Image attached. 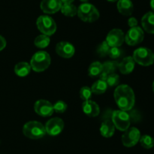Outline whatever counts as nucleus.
<instances>
[{
  "label": "nucleus",
  "instance_id": "nucleus-1",
  "mask_svg": "<svg viewBox=\"0 0 154 154\" xmlns=\"http://www.w3.org/2000/svg\"><path fill=\"white\" fill-rule=\"evenodd\" d=\"M114 97L116 104L121 110L129 111L135 105V93L132 88L127 85H120L117 86L114 90Z\"/></svg>",
  "mask_w": 154,
  "mask_h": 154
},
{
  "label": "nucleus",
  "instance_id": "nucleus-2",
  "mask_svg": "<svg viewBox=\"0 0 154 154\" xmlns=\"http://www.w3.org/2000/svg\"><path fill=\"white\" fill-rule=\"evenodd\" d=\"M51 56L45 51H40L35 53L30 60V66L34 71L41 72L48 69L51 65Z\"/></svg>",
  "mask_w": 154,
  "mask_h": 154
},
{
  "label": "nucleus",
  "instance_id": "nucleus-3",
  "mask_svg": "<svg viewBox=\"0 0 154 154\" xmlns=\"http://www.w3.org/2000/svg\"><path fill=\"white\" fill-rule=\"evenodd\" d=\"M23 133L26 137L33 140L42 138L47 134L45 125L38 121L26 122L23 128Z\"/></svg>",
  "mask_w": 154,
  "mask_h": 154
},
{
  "label": "nucleus",
  "instance_id": "nucleus-4",
  "mask_svg": "<svg viewBox=\"0 0 154 154\" xmlns=\"http://www.w3.org/2000/svg\"><path fill=\"white\" fill-rule=\"evenodd\" d=\"M78 18L81 21L87 23H93L99 18V11L93 5L84 2L78 8L77 12Z\"/></svg>",
  "mask_w": 154,
  "mask_h": 154
},
{
  "label": "nucleus",
  "instance_id": "nucleus-5",
  "mask_svg": "<svg viewBox=\"0 0 154 154\" xmlns=\"http://www.w3.org/2000/svg\"><path fill=\"white\" fill-rule=\"evenodd\" d=\"M134 60L141 66H149L154 63V54L153 51L145 47H141L135 49L133 52Z\"/></svg>",
  "mask_w": 154,
  "mask_h": 154
},
{
  "label": "nucleus",
  "instance_id": "nucleus-6",
  "mask_svg": "<svg viewBox=\"0 0 154 154\" xmlns=\"http://www.w3.org/2000/svg\"><path fill=\"white\" fill-rule=\"evenodd\" d=\"M111 121L116 128L125 131L129 128L131 123L130 115L124 110H114L111 115Z\"/></svg>",
  "mask_w": 154,
  "mask_h": 154
},
{
  "label": "nucleus",
  "instance_id": "nucleus-7",
  "mask_svg": "<svg viewBox=\"0 0 154 154\" xmlns=\"http://www.w3.org/2000/svg\"><path fill=\"white\" fill-rule=\"evenodd\" d=\"M36 24L39 31L46 36H52L57 30V24L55 21L48 15L39 16L36 21Z\"/></svg>",
  "mask_w": 154,
  "mask_h": 154
},
{
  "label": "nucleus",
  "instance_id": "nucleus-8",
  "mask_svg": "<svg viewBox=\"0 0 154 154\" xmlns=\"http://www.w3.org/2000/svg\"><path fill=\"white\" fill-rule=\"evenodd\" d=\"M141 137V132L135 127H131L124 131L122 136V143L126 147H132L137 144Z\"/></svg>",
  "mask_w": 154,
  "mask_h": 154
},
{
  "label": "nucleus",
  "instance_id": "nucleus-9",
  "mask_svg": "<svg viewBox=\"0 0 154 154\" xmlns=\"http://www.w3.org/2000/svg\"><path fill=\"white\" fill-rule=\"evenodd\" d=\"M144 38V33L140 27H132L125 35V42L129 45L135 46L141 43Z\"/></svg>",
  "mask_w": 154,
  "mask_h": 154
},
{
  "label": "nucleus",
  "instance_id": "nucleus-10",
  "mask_svg": "<svg viewBox=\"0 0 154 154\" xmlns=\"http://www.w3.org/2000/svg\"><path fill=\"white\" fill-rule=\"evenodd\" d=\"M47 134L51 136H57L63 131L64 128V122L58 117L49 119L45 125Z\"/></svg>",
  "mask_w": 154,
  "mask_h": 154
},
{
  "label": "nucleus",
  "instance_id": "nucleus-11",
  "mask_svg": "<svg viewBox=\"0 0 154 154\" xmlns=\"http://www.w3.org/2000/svg\"><path fill=\"white\" fill-rule=\"evenodd\" d=\"M34 110L38 115L43 117H48L54 113V106L47 100H38L34 105Z\"/></svg>",
  "mask_w": 154,
  "mask_h": 154
},
{
  "label": "nucleus",
  "instance_id": "nucleus-12",
  "mask_svg": "<svg viewBox=\"0 0 154 154\" xmlns=\"http://www.w3.org/2000/svg\"><path fill=\"white\" fill-rule=\"evenodd\" d=\"M107 43L110 47H120L125 41L124 33L120 29H113L106 36Z\"/></svg>",
  "mask_w": 154,
  "mask_h": 154
},
{
  "label": "nucleus",
  "instance_id": "nucleus-13",
  "mask_svg": "<svg viewBox=\"0 0 154 154\" xmlns=\"http://www.w3.org/2000/svg\"><path fill=\"white\" fill-rule=\"evenodd\" d=\"M56 52L63 58H70L75 54V48L70 42L67 41H62L57 44Z\"/></svg>",
  "mask_w": 154,
  "mask_h": 154
},
{
  "label": "nucleus",
  "instance_id": "nucleus-14",
  "mask_svg": "<svg viewBox=\"0 0 154 154\" xmlns=\"http://www.w3.org/2000/svg\"><path fill=\"white\" fill-rule=\"evenodd\" d=\"M63 3L60 0H42L40 8L45 14H51L58 12L61 8Z\"/></svg>",
  "mask_w": 154,
  "mask_h": 154
},
{
  "label": "nucleus",
  "instance_id": "nucleus-15",
  "mask_svg": "<svg viewBox=\"0 0 154 154\" xmlns=\"http://www.w3.org/2000/svg\"><path fill=\"white\" fill-rule=\"evenodd\" d=\"M82 110L84 113L90 117L97 116L100 113L99 105L95 101H91V100H87L83 102Z\"/></svg>",
  "mask_w": 154,
  "mask_h": 154
},
{
  "label": "nucleus",
  "instance_id": "nucleus-16",
  "mask_svg": "<svg viewBox=\"0 0 154 154\" xmlns=\"http://www.w3.org/2000/svg\"><path fill=\"white\" fill-rule=\"evenodd\" d=\"M135 62L134 60L133 57H130V56L126 57L125 58H123L122 60V61L120 63H119V70L120 71L121 73L127 75V74L131 73L134 70V69H135Z\"/></svg>",
  "mask_w": 154,
  "mask_h": 154
},
{
  "label": "nucleus",
  "instance_id": "nucleus-17",
  "mask_svg": "<svg viewBox=\"0 0 154 154\" xmlns=\"http://www.w3.org/2000/svg\"><path fill=\"white\" fill-rule=\"evenodd\" d=\"M141 25L147 33L154 34V11L147 12L142 17Z\"/></svg>",
  "mask_w": 154,
  "mask_h": 154
},
{
  "label": "nucleus",
  "instance_id": "nucleus-18",
  "mask_svg": "<svg viewBox=\"0 0 154 154\" xmlns=\"http://www.w3.org/2000/svg\"><path fill=\"white\" fill-rule=\"evenodd\" d=\"M117 8L118 11L124 16H130L134 10L133 3L131 0H118Z\"/></svg>",
  "mask_w": 154,
  "mask_h": 154
},
{
  "label": "nucleus",
  "instance_id": "nucleus-19",
  "mask_svg": "<svg viewBox=\"0 0 154 154\" xmlns=\"http://www.w3.org/2000/svg\"><path fill=\"white\" fill-rule=\"evenodd\" d=\"M115 131V126L112 121L110 119H105L102 122L100 127V133L103 137H111L114 135Z\"/></svg>",
  "mask_w": 154,
  "mask_h": 154
},
{
  "label": "nucleus",
  "instance_id": "nucleus-20",
  "mask_svg": "<svg viewBox=\"0 0 154 154\" xmlns=\"http://www.w3.org/2000/svg\"><path fill=\"white\" fill-rule=\"evenodd\" d=\"M32 68L29 63L26 62H20L14 66V72L20 77H25L29 75Z\"/></svg>",
  "mask_w": 154,
  "mask_h": 154
},
{
  "label": "nucleus",
  "instance_id": "nucleus-21",
  "mask_svg": "<svg viewBox=\"0 0 154 154\" xmlns=\"http://www.w3.org/2000/svg\"><path fill=\"white\" fill-rule=\"evenodd\" d=\"M103 71L102 63L99 61L93 62L88 68V75L92 78H97Z\"/></svg>",
  "mask_w": 154,
  "mask_h": 154
},
{
  "label": "nucleus",
  "instance_id": "nucleus-22",
  "mask_svg": "<svg viewBox=\"0 0 154 154\" xmlns=\"http://www.w3.org/2000/svg\"><path fill=\"white\" fill-rule=\"evenodd\" d=\"M108 88V85L105 81L99 79L96 82H95L91 87L92 92L96 95H101L106 91Z\"/></svg>",
  "mask_w": 154,
  "mask_h": 154
},
{
  "label": "nucleus",
  "instance_id": "nucleus-23",
  "mask_svg": "<svg viewBox=\"0 0 154 154\" xmlns=\"http://www.w3.org/2000/svg\"><path fill=\"white\" fill-rule=\"evenodd\" d=\"M60 11L66 17H74L77 14L78 8L75 5L72 3L70 4H63L61 6Z\"/></svg>",
  "mask_w": 154,
  "mask_h": 154
},
{
  "label": "nucleus",
  "instance_id": "nucleus-24",
  "mask_svg": "<svg viewBox=\"0 0 154 154\" xmlns=\"http://www.w3.org/2000/svg\"><path fill=\"white\" fill-rule=\"evenodd\" d=\"M51 39L48 36L46 35H39L35 39L34 44L37 48H45L49 45Z\"/></svg>",
  "mask_w": 154,
  "mask_h": 154
},
{
  "label": "nucleus",
  "instance_id": "nucleus-25",
  "mask_svg": "<svg viewBox=\"0 0 154 154\" xmlns=\"http://www.w3.org/2000/svg\"><path fill=\"white\" fill-rule=\"evenodd\" d=\"M139 141L141 146L145 149H151L154 146V139L147 134L141 136Z\"/></svg>",
  "mask_w": 154,
  "mask_h": 154
},
{
  "label": "nucleus",
  "instance_id": "nucleus-26",
  "mask_svg": "<svg viewBox=\"0 0 154 154\" xmlns=\"http://www.w3.org/2000/svg\"><path fill=\"white\" fill-rule=\"evenodd\" d=\"M119 63L117 61H107L102 63L104 72H107L108 74L114 73L116 69L118 68Z\"/></svg>",
  "mask_w": 154,
  "mask_h": 154
},
{
  "label": "nucleus",
  "instance_id": "nucleus-27",
  "mask_svg": "<svg viewBox=\"0 0 154 154\" xmlns=\"http://www.w3.org/2000/svg\"><path fill=\"white\" fill-rule=\"evenodd\" d=\"M111 48L110 45L107 43L106 41H103L100 45L98 46L97 49H96V52H97L98 55L99 57H104L105 56L108 55V52Z\"/></svg>",
  "mask_w": 154,
  "mask_h": 154
},
{
  "label": "nucleus",
  "instance_id": "nucleus-28",
  "mask_svg": "<svg viewBox=\"0 0 154 154\" xmlns=\"http://www.w3.org/2000/svg\"><path fill=\"white\" fill-rule=\"evenodd\" d=\"M93 92H92L91 88L88 86H84L80 90V98L83 100V101H87L91 98Z\"/></svg>",
  "mask_w": 154,
  "mask_h": 154
},
{
  "label": "nucleus",
  "instance_id": "nucleus-29",
  "mask_svg": "<svg viewBox=\"0 0 154 154\" xmlns=\"http://www.w3.org/2000/svg\"><path fill=\"white\" fill-rule=\"evenodd\" d=\"M106 82L108 86L110 87H114V86L117 85L120 82V76L116 73L108 74V76L107 78Z\"/></svg>",
  "mask_w": 154,
  "mask_h": 154
},
{
  "label": "nucleus",
  "instance_id": "nucleus-30",
  "mask_svg": "<svg viewBox=\"0 0 154 154\" xmlns=\"http://www.w3.org/2000/svg\"><path fill=\"white\" fill-rule=\"evenodd\" d=\"M54 110L57 113H63L67 110V104L63 101H58L54 104Z\"/></svg>",
  "mask_w": 154,
  "mask_h": 154
},
{
  "label": "nucleus",
  "instance_id": "nucleus-31",
  "mask_svg": "<svg viewBox=\"0 0 154 154\" xmlns=\"http://www.w3.org/2000/svg\"><path fill=\"white\" fill-rule=\"evenodd\" d=\"M122 54V50L119 47H111L108 52V56L112 59H117Z\"/></svg>",
  "mask_w": 154,
  "mask_h": 154
},
{
  "label": "nucleus",
  "instance_id": "nucleus-32",
  "mask_svg": "<svg viewBox=\"0 0 154 154\" xmlns=\"http://www.w3.org/2000/svg\"><path fill=\"white\" fill-rule=\"evenodd\" d=\"M128 25L129 26L130 28L137 27V26H138V21H137L136 18H134V17H131V18H129V20H128Z\"/></svg>",
  "mask_w": 154,
  "mask_h": 154
},
{
  "label": "nucleus",
  "instance_id": "nucleus-33",
  "mask_svg": "<svg viewBox=\"0 0 154 154\" xmlns=\"http://www.w3.org/2000/svg\"><path fill=\"white\" fill-rule=\"evenodd\" d=\"M6 47V40L2 36L0 35V51H2Z\"/></svg>",
  "mask_w": 154,
  "mask_h": 154
},
{
  "label": "nucleus",
  "instance_id": "nucleus-34",
  "mask_svg": "<svg viewBox=\"0 0 154 154\" xmlns=\"http://www.w3.org/2000/svg\"><path fill=\"white\" fill-rule=\"evenodd\" d=\"M108 76V74L107 73V72H104V71H102V72H101L100 75H99V79L103 80V81L106 82Z\"/></svg>",
  "mask_w": 154,
  "mask_h": 154
},
{
  "label": "nucleus",
  "instance_id": "nucleus-35",
  "mask_svg": "<svg viewBox=\"0 0 154 154\" xmlns=\"http://www.w3.org/2000/svg\"><path fill=\"white\" fill-rule=\"evenodd\" d=\"M60 1L63 4H70V3L73 2L75 0H60Z\"/></svg>",
  "mask_w": 154,
  "mask_h": 154
},
{
  "label": "nucleus",
  "instance_id": "nucleus-36",
  "mask_svg": "<svg viewBox=\"0 0 154 154\" xmlns=\"http://www.w3.org/2000/svg\"><path fill=\"white\" fill-rule=\"evenodd\" d=\"M150 5L152 10H153V11H154V0H150Z\"/></svg>",
  "mask_w": 154,
  "mask_h": 154
},
{
  "label": "nucleus",
  "instance_id": "nucleus-37",
  "mask_svg": "<svg viewBox=\"0 0 154 154\" xmlns=\"http://www.w3.org/2000/svg\"><path fill=\"white\" fill-rule=\"evenodd\" d=\"M107 1H108L109 2H117L118 0H107Z\"/></svg>",
  "mask_w": 154,
  "mask_h": 154
},
{
  "label": "nucleus",
  "instance_id": "nucleus-38",
  "mask_svg": "<svg viewBox=\"0 0 154 154\" xmlns=\"http://www.w3.org/2000/svg\"><path fill=\"white\" fill-rule=\"evenodd\" d=\"M81 2H87V1H89V0H80Z\"/></svg>",
  "mask_w": 154,
  "mask_h": 154
},
{
  "label": "nucleus",
  "instance_id": "nucleus-39",
  "mask_svg": "<svg viewBox=\"0 0 154 154\" xmlns=\"http://www.w3.org/2000/svg\"><path fill=\"white\" fill-rule=\"evenodd\" d=\"M152 88H153V92H154V81H153V85H152Z\"/></svg>",
  "mask_w": 154,
  "mask_h": 154
}]
</instances>
